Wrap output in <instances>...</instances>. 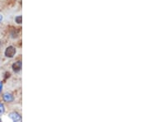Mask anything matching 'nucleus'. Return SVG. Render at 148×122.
<instances>
[{
  "label": "nucleus",
  "mask_w": 148,
  "mask_h": 122,
  "mask_svg": "<svg viewBox=\"0 0 148 122\" xmlns=\"http://www.w3.org/2000/svg\"><path fill=\"white\" fill-rule=\"evenodd\" d=\"M16 49L13 46H8L5 50V56L8 58H12L16 54Z\"/></svg>",
  "instance_id": "1"
},
{
  "label": "nucleus",
  "mask_w": 148,
  "mask_h": 122,
  "mask_svg": "<svg viewBox=\"0 0 148 122\" xmlns=\"http://www.w3.org/2000/svg\"><path fill=\"white\" fill-rule=\"evenodd\" d=\"M9 117L13 121H21V116L17 112H11L10 114H9Z\"/></svg>",
  "instance_id": "2"
},
{
  "label": "nucleus",
  "mask_w": 148,
  "mask_h": 122,
  "mask_svg": "<svg viewBox=\"0 0 148 122\" xmlns=\"http://www.w3.org/2000/svg\"><path fill=\"white\" fill-rule=\"evenodd\" d=\"M12 69L15 73H18L21 69V61H16L12 64Z\"/></svg>",
  "instance_id": "3"
},
{
  "label": "nucleus",
  "mask_w": 148,
  "mask_h": 122,
  "mask_svg": "<svg viewBox=\"0 0 148 122\" xmlns=\"http://www.w3.org/2000/svg\"><path fill=\"white\" fill-rule=\"evenodd\" d=\"M3 100L7 102H12L13 101V96L10 93H5L3 95Z\"/></svg>",
  "instance_id": "4"
},
{
  "label": "nucleus",
  "mask_w": 148,
  "mask_h": 122,
  "mask_svg": "<svg viewBox=\"0 0 148 122\" xmlns=\"http://www.w3.org/2000/svg\"><path fill=\"white\" fill-rule=\"evenodd\" d=\"M15 21H16V22L17 23V24H21V21H22V17H21V16L16 17Z\"/></svg>",
  "instance_id": "5"
},
{
  "label": "nucleus",
  "mask_w": 148,
  "mask_h": 122,
  "mask_svg": "<svg viewBox=\"0 0 148 122\" xmlns=\"http://www.w3.org/2000/svg\"><path fill=\"white\" fill-rule=\"evenodd\" d=\"M4 111H5V109H4L3 104L2 102H0V114H3L4 112Z\"/></svg>",
  "instance_id": "6"
},
{
  "label": "nucleus",
  "mask_w": 148,
  "mask_h": 122,
  "mask_svg": "<svg viewBox=\"0 0 148 122\" xmlns=\"http://www.w3.org/2000/svg\"><path fill=\"white\" fill-rule=\"evenodd\" d=\"M2 88H3V83H0V92H1V91H2Z\"/></svg>",
  "instance_id": "7"
},
{
  "label": "nucleus",
  "mask_w": 148,
  "mask_h": 122,
  "mask_svg": "<svg viewBox=\"0 0 148 122\" xmlns=\"http://www.w3.org/2000/svg\"><path fill=\"white\" fill-rule=\"evenodd\" d=\"M2 20H3V17H2V15H0V22H1Z\"/></svg>",
  "instance_id": "8"
},
{
  "label": "nucleus",
  "mask_w": 148,
  "mask_h": 122,
  "mask_svg": "<svg viewBox=\"0 0 148 122\" xmlns=\"http://www.w3.org/2000/svg\"><path fill=\"white\" fill-rule=\"evenodd\" d=\"M0 121H1V119H0Z\"/></svg>",
  "instance_id": "9"
}]
</instances>
